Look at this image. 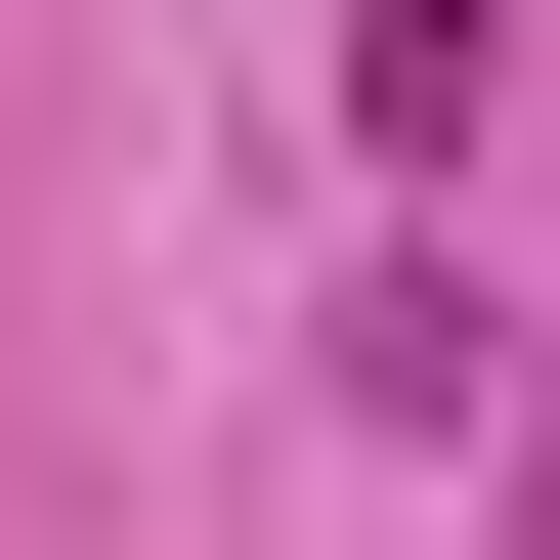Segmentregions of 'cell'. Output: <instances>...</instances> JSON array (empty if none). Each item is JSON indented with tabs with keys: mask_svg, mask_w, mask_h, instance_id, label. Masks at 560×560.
Returning <instances> with one entry per match:
<instances>
[]
</instances>
